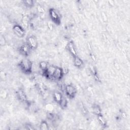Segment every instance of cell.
Returning a JSON list of instances; mask_svg holds the SVG:
<instances>
[{
	"label": "cell",
	"mask_w": 130,
	"mask_h": 130,
	"mask_svg": "<svg viewBox=\"0 0 130 130\" xmlns=\"http://www.w3.org/2000/svg\"><path fill=\"white\" fill-rule=\"evenodd\" d=\"M18 50L21 55L24 56H28L30 53L31 49L26 44H24L20 46Z\"/></svg>",
	"instance_id": "8"
},
{
	"label": "cell",
	"mask_w": 130,
	"mask_h": 130,
	"mask_svg": "<svg viewBox=\"0 0 130 130\" xmlns=\"http://www.w3.org/2000/svg\"><path fill=\"white\" fill-rule=\"evenodd\" d=\"M65 92L67 96L70 99L74 98L76 93L77 89L72 84H68L65 86Z\"/></svg>",
	"instance_id": "3"
},
{
	"label": "cell",
	"mask_w": 130,
	"mask_h": 130,
	"mask_svg": "<svg viewBox=\"0 0 130 130\" xmlns=\"http://www.w3.org/2000/svg\"><path fill=\"white\" fill-rule=\"evenodd\" d=\"M37 10L40 13H43L44 12V8L40 5H39L37 7Z\"/></svg>",
	"instance_id": "23"
},
{
	"label": "cell",
	"mask_w": 130,
	"mask_h": 130,
	"mask_svg": "<svg viewBox=\"0 0 130 130\" xmlns=\"http://www.w3.org/2000/svg\"><path fill=\"white\" fill-rule=\"evenodd\" d=\"M90 57L91 59L93 61H96V57H95V56L94 55V54L91 53L90 54Z\"/></svg>",
	"instance_id": "24"
},
{
	"label": "cell",
	"mask_w": 130,
	"mask_h": 130,
	"mask_svg": "<svg viewBox=\"0 0 130 130\" xmlns=\"http://www.w3.org/2000/svg\"><path fill=\"white\" fill-rule=\"evenodd\" d=\"M63 95L58 91H54L53 94V98L54 100L56 103L59 105L61 99L62 98Z\"/></svg>",
	"instance_id": "12"
},
{
	"label": "cell",
	"mask_w": 130,
	"mask_h": 130,
	"mask_svg": "<svg viewBox=\"0 0 130 130\" xmlns=\"http://www.w3.org/2000/svg\"><path fill=\"white\" fill-rule=\"evenodd\" d=\"M17 96L18 99V100L21 101V102L25 103L27 102V99L26 95L24 91V90L22 89H19L17 91Z\"/></svg>",
	"instance_id": "10"
},
{
	"label": "cell",
	"mask_w": 130,
	"mask_h": 130,
	"mask_svg": "<svg viewBox=\"0 0 130 130\" xmlns=\"http://www.w3.org/2000/svg\"><path fill=\"white\" fill-rule=\"evenodd\" d=\"M89 71H90V73L93 76L94 75L97 74L96 70L95 69V67L94 66H93L92 64H90L89 66Z\"/></svg>",
	"instance_id": "21"
},
{
	"label": "cell",
	"mask_w": 130,
	"mask_h": 130,
	"mask_svg": "<svg viewBox=\"0 0 130 130\" xmlns=\"http://www.w3.org/2000/svg\"><path fill=\"white\" fill-rule=\"evenodd\" d=\"M21 70L25 74H30L32 72V64L31 61L27 58H24L21 60L18 63Z\"/></svg>",
	"instance_id": "1"
},
{
	"label": "cell",
	"mask_w": 130,
	"mask_h": 130,
	"mask_svg": "<svg viewBox=\"0 0 130 130\" xmlns=\"http://www.w3.org/2000/svg\"><path fill=\"white\" fill-rule=\"evenodd\" d=\"M122 116L123 118H125V117H126V115L125 113L123 112V113H122Z\"/></svg>",
	"instance_id": "28"
},
{
	"label": "cell",
	"mask_w": 130,
	"mask_h": 130,
	"mask_svg": "<svg viewBox=\"0 0 130 130\" xmlns=\"http://www.w3.org/2000/svg\"><path fill=\"white\" fill-rule=\"evenodd\" d=\"M48 27L50 29V30H52L53 28V26L52 25V23H48Z\"/></svg>",
	"instance_id": "27"
},
{
	"label": "cell",
	"mask_w": 130,
	"mask_h": 130,
	"mask_svg": "<svg viewBox=\"0 0 130 130\" xmlns=\"http://www.w3.org/2000/svg\"><path fill=\"white\" fill-rule=\"evenodd\" d=\"M97 119L98 121H99V123L102 127H106L107 126V122L105 120L104 116L102 115V114H100L99 115H97Z\"/></svg>",
	"instance_id": "14"
},
{
	"label": "cell",
	"mask_w": 130,
	"mask_h": 130,
	"mask_svg": "<svg viewBox=\"0 0 130 130\" xmlns=\"http://www.w3.org/2000/svg\"><path fill=\"white\" fill-rule=\"evenodd\" d=\"M63 76L64 75L62 72V68L56 67L53 76V79L57 81H60L62 78Z\"/></svg>",
	"instance_id": "9"
},
{
	"label": "cell",
	"mask_w": 130,
	"mask_h": 130,
	"mask_svg": "<svg viewBox=\"0 0 130 130\" xmlns=\"http://www.w3.org/2000/svg\"><path fill=\"white\" fill-rule=\"evenodd\" d=\"M92 111L94 114L99 115L102 114V110L100 106L98 104H94L92 106Z\"/></svg>",
	"instance_id": "13"
},
{
	"label": "cell",
	"mask_w": 130,
	"mask_h": 130,
	"mask_svg": "<svg viewBox=\"0 0 130 130\" xmlns=\"http://www.w3.org/2000/svg\"><path fill=\"white\" fill-rule=\"evenodd\" d=\"M56 67L53 65H49L46 71L43 72L44 76L50 80L53 79V76Z\"/></svg>",
	"instance_id": "5"
},
{
	"label": "cell",
	"mask_w": 130,
	"mask_h": 130,
	"mask_svg": "<svg viewBox=\"0 0 130 130\" xmlns=\"http://www.w3.org/2000/svg\"><path fill=\"white\" fill-rule=\"evenodd\" d=\"M23 4L28 8H31L34 6L35 2L32 0H25L23 1Z\"/></svg>",
	"instance_id": "19"
},
{
	"label": "cell",
	"mask_w": 130,
	"mask_h": 130,
	"mask_svg": "<svg viewBox=\"0 0 130 130\" xmlns=\"http://www.w3.org/2000/svg\"><path fill=\"white\" fill-rule=\"evenodd\" d=\"M67 49L68 50L70 54L73 57H75L77 55V50L75 48L74 43L73 41H70L67 45Z\"/></svg>",
	"instance_id": "7"
},
{
	"label": "cell",
	"mask_w": 130,
	"mask_h": 130,
	"mask_svg": "<svg viewBox=\"0 0 130 130\" xmlns=\"http://www.w3.org/2000/svg\"><path fill=\"white\" fill-rule=\"evenodd\" d=\"M49 14L51 20L56 24L59 25L61 22V17L60 14L57 10L51 8L49 9Z\"/></svg>",
	"instance_id": "2"
},
{
	"label": "cell",
	"mask_w": 130,
	"mask_h": 130,
	"mask_svg": "<svg viewBox=\"0 0 130 130\" xmlns=\"http://www.w3.org/2000/svg\"><path fill=\"white\" fill-rule=\"evenodd\" d=\"M26 44L31 50H35L38 47V42L34 36L30 35L27 37Z\"/></svg>",
	"instance_id": "4"
},
{
	"label": "cell",
	"mask_w": 130,
	"mask_h": 130,
	"mask_svg": "<svg viewBox=\"0 0 130 130\" xmlns=\"http://www.w3.org/2000/svg\"><path fill=\"white\" fill-rule=\"evenodd\" d=\"M62 72H63V75H66L68 73H69V69L66 68H62Z\"/></svg>",
	"instance_id": "25"
},
{
	"label": "cell",
	"mask_w": 130,
	"mask_h": 130,
	"mask_svg": "<svg viewBox=\"0 0 130 130\" xmlns=\"http://www.w3.org/2000/svg\"><path fill=\"white\" fill-rule=\"evenodd\" d=\"M79 106L82 114L84 115H86L88 114V111L86 107L84 105V104L81 102L79 104Z\"/></svg>",
	"instance_id": "16"
},
{
	"label": "cell",
	"mask_w": 130,
	"mask_h": 130,
	"mask_svg": "<svg viewBox=\"0 0 130 130\" xmlns=\"http://www.w3.org/2000/svg\"><path fill=\"white\" fill-rule=\"evenodd\" d=\"M59 105L61 106V107L62 109H65L68 105V101L66 99V98L63 95L62 96V98L61 99V101L59 104Z\"/></svg>",
	"instance_id": "18"
},
{
	"label": "cell",
	"mask_w": 130,
	"mask_h": 130,
	"mask_svg": "<svg viewBox=\"0 0 130 130\" xmlns=\"http://www.w3.org/2000/svg\"><path fill=\"white\" fill-rule=\"evenodd\" d=\"M74 58V64L78 68H81L84 66V62L83 60L78 55L73 57Z\"/></svg>",
	"instance_id": "11"
},
{
	"label": "cell",
	"mask_w": 130,
	"mask_h": 130,
	"mask_svg": "<svg viewBox=\"0 0 130 130\" xmlns=\"http://www.w3.org/2000/svg\"><path fill=\"white\" fill-rule=\"evenodd\" d=\"M25 128L26 129H29V130H34L35 128L34 126L29 123H26L25 124Z\"/></svg>",
	"instance_id": "22"
},
{
	"label": "cell",
	"mask_w": 130,
	"mask_h": 130,
	"mask_svg": "<svg viewBox=\"0 0 130 130\" xmlns=\"http://www.w3.org/2000/svg\"><path fill=\"white\" fill-rule=\"evenodd\" d=\"M93 77H94L95 80H96V81H98V82H100V81H101L100 78L99 77V76H98V74H96V75H94V76H93Z\"/></svg>",
	"instance_id": "26"
},
{
	"label": "cell",
	"mask_w": 130,
	"mask_h": 130,
	"mask_svg": "<svg viewBox=\"0 0 130 130\" xmlns=\"http://www.w3.org/2000/svg\"><path fill=\"white\" fill-rule=\"evenodd\" d=\"M49 127L47 122L45 120H42L40 125V129L42 130H48L49 129Z\"/></svg>",
	"instance_id": "17"
},
{
	"label": "cell",
	"mask_w": 130,
	"mask_h": 130,
	"mask_svg": "<svg viewBox=\"0 0 130 130\" xmlns=\"http://www.w3.org/2000/svg\"><path fill=\"white\" fill-rule=\"evenodd\" d=\"M13 31L14 34L19 38L23 37L25 34V31L24 28L19 24H15L13 26Z\"/></svg>",
	"instance_id": "6"
},
{
	"label": "cell",
	"mask_w": 130,
	"mask_h": 130,
	"mask_svg": "<svg viewBox=\"0 0 130 130\" xmlns=\"http://www.w3.org/2000/svg\"><path fill=\"white\" fill-rule=\"evenodd\" d=\"M49 66V63L45 61H42L39 63V67L40 69L43 71V72L46 71Z\"/></svg>",
	"instance_id": "15"
},
{
	"label": "cell",
	"mask_w": 130,
	"mask_h": 130,
	"mask_svg": "<svg viewBox=\"0 0 130 130\" xmlns=\"http://www.w3.org/2000/svg\"><path fill=\"white\" fill-rule=\"evenodd\" d=\"M22 22L25 27H27L28 26L29 24V18L27 17V16H24L23 17Z\"/></svg>",
	"instance_id": "20"
}]
</instances>
